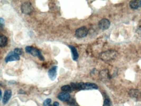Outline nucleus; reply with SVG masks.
<instances>
[{
    "label": "nucleus",
    "instance_id": "nucleus-1",
    "mask_svg": "<svg viewBox=\"0 0 141 106\" xmlns=\"http://www.w3.org/2000/svg\"><path fill=\"white\" fill-rule=\"evenodd\" d=\"M118 56V53L114 50H108L103 52L101 54V59L105 62L114 60Z\"/></svg>",
    "mask_w": 141,
    "mask_h": 106
},
{
    "label": "nucleus",
    "instance_id": "nucleus-19",
    "mask_svg": "<svg viewBox=\"0 0 141 106\" xmlns=\"http://www.w3.org/2000/svg\"><path fill=\"white\" fill-rule=\"evenodd\" d=\"M4 24H5V21H4L3 18H0V27H3Z\"/></svg>",
    "mask_w": 141,
    "mask_h": 106
},
{
    "label": "nucleus",
    "instance_id": "nucleus-9",
    "mask_svg": "<svg viewBox=\"0 0 141 106\" xmlns=\"http://www.w3.org/2000/svg\"><path fill=\"white\" fill-rule=\"evenodd\" d=\"M128 93L131 97L137 99L141 98V91L138 89H131Z\"/></svg>",
    "mask_w": 141,
    "mask_h": 106
},
{
    "label": "nucleus",
    "instance_id": "nucleus-4",
    "mask_svg": "<svg viewBox=\"0 0 141 106\" xmlns=\"http://www.w3.org/2000/svg\"><path fill=\"white\" fill-rule=\"evenodd\" d=\"M33 10V7L30 2H24L21 6V11L22 13L30 14Z\"/></svg>",
    "mask_w": 141,
    "mask_h": 106
},
{
    "label": "nucleus",
    "instance_id": "nucleus-10",
    "mask_svg": "<svg viewBox=\"0 0 141 106\" xmlns=\"http://www.w3.org/2000/svg\"><path fill=\"white\" fill-rule=\"evenodd\" d=\"M58 98L60 100L63 102H67L70 99V95L69 93H65V92H61L58 95Z\"/></svg>",
    "mask_w": 141,
    "mask_h": 106
},
{
    "label": "nucleus",
    "instance_id": "nucleus-16",
    "mask_svg": "<svg viewBox=\"0 0 141 106\" xmlns=\"http://www.w3.org/2000/svg\"><path fill=\"white\" fill-rule=\"evenodd\" d=\"M14 52H15L16 55L20 56V55H22V53H23V50H22L21 48H15V49H14Z\"/></svg>",
    "mask_w": 141,
    "mask_h": 106
},
{
    "label": "nucleus",
    "instance_id": "nucleus-17",
    "mask_svg": "<svg viewBox=\"0 0 141 106\" xmlns=\"http://www.w3.org/2000/svg\"><path fill=\"white\" fill-rule=\"evenodd\" d=\"M52 100L51 98H48V99H46L44 101V102H43V106H48L51 104Z\"/></svg>",
    "mask_w": 141,
    "mask_h": 106
},
{
    "label": "nucleus",
    "instance_id": "nucleus-20",
    "mask_svg": "<svg viewBox=\"0 0 141 106\" xmlns=\"http://www.w3.org/2000/svg\"><path fill=\"white\" fill-rule=\"evenodd\" d=\"M1 97H2V93H1V90H0V100H1Z\"/></svg>",
    "mask_w": 141,
    "mask_h": 106
},
{
    "label": "nucleus",
    "instance_id": "nucleus-11",
    "mask_svg": "<svg viewBox=\"0 0 141 106\" xmlns=\"http://www.w3.org/2000/svg\"><path fill=\"white\" fill-rule=\"evenodd\" d=\"M11 96H12V92L11 90H5L3 96V104H6L11 99Z\"/></svg>",
    "mask_w": 141,
    "mask_h": 106
},
{
    "label": "nucleus",
    "instance_id": "nucleus-6",
    "mask_svg": "<svg viewBox=\"0 0 141 106\" xmlns=\"http://www.w3.org/2000/svg\"><path fill=\"white\" fill-rule=\"evenodd\" d=\"M20 60V56L16 55L14 52H11L8 54V55L5 57V62L8 63V62L11 61H15V60Z\"/></svg>",
    "mask_w": 141,
    "mask_h": 106
},
{
    "label": "nucleus",
    "instance_id": "nucleus-2",
    "mask_svg": "<svg viewBox=\"0 0 141 106\" xmlns=\"http://www.w3.org/2000/svg\"><path fill=\"white\" fill-rule=\"evenodd\" d=\"M77 89L78 90H93L98 89V87L92 83H77Z\"/></svg>",
    "mask_w": 141,
    "mask_h": 106
},
{
    "label": "nucleus",
    "instance_id": "nucleus-14",
    "mask_svg": "<svg viewBox=\"0 0 141 106\" xmlns=\"http://www.w3.org/2000/svg\"><path fill=\"white\" fill-rule=\"evenodd\" d=\"M8 39L5 35H0V48H4L7 46Z\"/></svg>",
    "mask_w": 141,
    "mask_h": 106
},
{
    "label": "nucleus",
    "instance_id": "nucleus-5",
    "mask_svg": "<svg viewBox=\"0 0 141 106\" xmlns=\"http://www.w3.org/2000/svg\"><path fill=\"white\" fill-rule=\"evenodd\" d=\"M88 33V29L84 26H83V27H81L76 30L75 35L77 38H84V37H86L87 36Z\"/></svg>",
    "mask_w": 141,
    "mask_h": 106
},
{
    "label": "nucleus",
    "instance_id": "nucleus-8",
    "mask_svg": "<svg viewBox=\"0 0 141 106\" xmlns=\"http://www.w3.org/2000/svg\"><path fill=\"white\" fill-rule=\"evenodd\" d=\"M57 69H58V67H57L56 66H54V67L51 68V69L49 70V71H48V77H49V78L51 80L54 81L55 80V79L56 78Z\"/></svg>",
    "mask_w": 141,
    "mask_h": 106
},
{
    "label": "nucleus",
    "instance_id": "nucleus-13",
    "mask_svg": "<svg viewBox=\"0 0 141 106\" xmlns=\"http://www.w3.org/2000/svg\"><path fill=\"white\" fill-rule=\"evenodd\" d=\"M69 47L71 49L72 59H73L74 60H77L78 58H79V53H78V51L77 49H76V48L74 47V46H71V45H69Z\"/></svg>",
    "mask_w": 141,
    "mask_h": 106
},
{
    "label": "nucleus",
    "instance_id": "nucleus-15",
    "mask_svg": "<svg viewBox=\"0 0 141 106\" xmlns=\"http://www.w3.org/2000/svg\"><path fill=\"white\" fill-rule=\"evenodd\" d=\"M61 89L62 91L65 92V93H71V92L72 91V87H71V85H63V87H61Z\"/></svg>",
    "mask_w": 141,
    "mask_h": 106
},
{
    "label": "nucleus",
    "instance_id": "nucleus-7",
    "mask_svg": "<svg viewBox=\"0 0 141 106\" xmlns=\"http://www.w3.org/2000/svg\"><path fill=\"white\" fill-rule=\"evenodd\" d=\"M111 25V22L108 19L103 18L101 20H100L99 22V27H100V29H101L102 30H107L108 29V27H110Z\"/></svg>",
    "mask_w": 141,
    "mask_h": 106
},
{
    "label": "nucleus",
    "instance_id": "nucleus-18",
    "mask_svg": "<svg viewBox=\"0 0 141 106\" xmlns=\"http://www.w3.org/2000/svg\"><path fill=\"white\" fill-rule=\"evenodd\" d=\"M103 106H111V101L109 99H105L104 101V104Z\"/></svg>",
    "mask_w": 141,
    "mask_h": 106
},
{
    "label": "nucleus",
    "instance_id": "nucleus-3",
    "mask_svg": "<svg viewBox=\"0 0 141 106\" xmlns=\"http://www.w3.org/2000/svg\"><path fill=\"white\" fill-rule=\"evenodd\" d=\"M26 52L34 57H37L40 60H44V57L42 55L41 52L37 48L33 47V46H27L26 48Z\"/></svg>",
    "mask_w": 141,
    "mask_h": 106
},
{
    "label": "nucleus",
    "instance_id": "nucleus-12",
    "mask_svg": "<svg viewBox=\"0 0 141 106\" xmlns=\"http://www.w3.org/2000/svg\"><path fill=\"white\" fill-rule=\"evenodd\" d=\"M129 6L133 9H138L141 7V0H134L131 1Z\"/></svg>",
    "mask_w": 141,
    "mask_h": 106
}]
</instances>
